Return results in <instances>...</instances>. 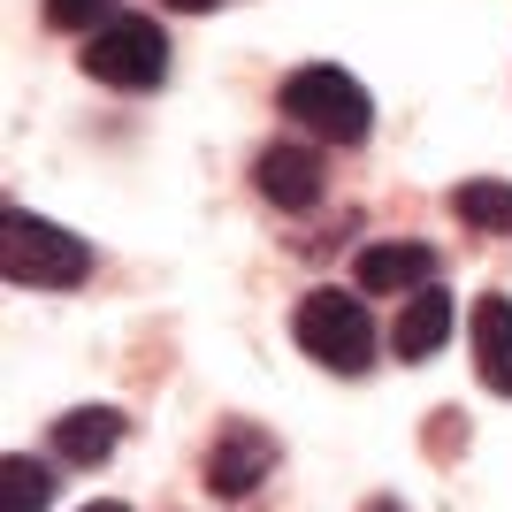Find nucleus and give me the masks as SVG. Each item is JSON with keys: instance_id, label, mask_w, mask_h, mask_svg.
<instances>
[{"instance_id": "f257e3e1", "label": "nucleus", "mask_w": 512, "mask_h": 512, "mask_svg": "<svg viewBox=\"0 0 512 512\" xmlns=\"http://www.w3.org/2000/svg\"><path fill=\"white\" fill-rule=\"evenodd\" d=\"M276 107L306 130V138H321V146H360L367 130H375V100H367V85L352 77V69H337V62L291 69V77L276 85Z\"/></svg>"}, {"instance_id": "f03ea898", "label": "nucleus", "mask_w": 512, "mask_h": 512, "mask_svg": "<svg viewBox=\"0 0 512 512\" xmlns=\"http://www.w3.org/2000/svg\"><path fill=\"white\" fill-rule=\"evenodd\" d=\"M0 276L16 291H69L92 276V245L31 207H8L0 214Z\"/></svg>"}, {"instance_id": "7ed1b4c3", "label": "nucleus", "mask_w": 512, "mask_h": 512, "mask_svg": "<svg viewBox=\"0 0 512 512\" xmlns=\"http://www.w3.org/2000/svg\"><path fill=\"white\" fill-rule=\"evenodd\" d=\"M291 337L306 344V360H321L329 375H367L375 367V314L352 291H306L291 306Z\"/></svg>"}, {"instance_id": "20e7f679", "label": "nucleus", "mask_w": 512, "mask_h": 512, "mask_svg": "<svg viewBox=\"0 0 512 512\" xmlns=\"http://www.w3.org/2000/svg\"><path fill=\"white\" fill-rule=\"evenodd\" d=\"M85 77L92 85H115V92H153L161 77H169V31L146 16H115L107 31H92L85 39Z\"/></svg>"}, {"instance_id": "39448f33", "label": "nucleus", "mask_w": 512, "mask_h": 512, "mask_svg": "<svg viewBox=\"0 0 512 512\" xmlns=\"http://www.w3.org/2000/svg\"><path fill=\"white\" fill-rule=\"evenodd\" d=\"M268 474H276V436L260 421H230L222 436H214L207 451V490L222 497V505H245V497L268 490Z\"/></svg>"}, {"instance_id": "423d86ee", "label": "nucleus", "mask_w": 512, "mask_h": 512, "mask_svg": "<svg viewBox=\"0 0 512 512\" xmlns=\"http://www.w3.org/2000/svg\"><path fill=\"white\" fill-rule=\"evenodd\" d=\"M352 276H360L367 299H398V291H436V253H428L421 237H383V245H367L352 260Z\"/></svg>"}, {"instance_id": "0eeeda50", "label": "nucleus", "mask_w": 512, "mask_h": 512, "mask_svg": "<svg viewBox=\"0 0 512 512\" xmlns=\"http://www.w3.org/2000/svg\"><path fill=\"white\" fill-rule=\"evenodd\" d=\"M253 184H260V199H268V207H283V214L321 207V161H314L306 146H260Z\"/></svg>"}, {"instance_id": "6e6552de", "label": "nucleus", "mask_w": 512, "mask_h": 512, "mask_svg": "<svg viewBox=\"0 0 512 512\" xmlns=\"http://www.w3.org/2000/svg\"><path fill=\"white\" fill-rule=\"evenodd\" d=\"M474 375H482V390L512 398V299L505 291L474 299Z\"/></svg>"}, {"instance_id": "1a4fd4ad", "label": "nucleus", "mask_w": 512, "mask_h": 512, "mask_svg": "<svg viewBox=\"0 0 512 512\" xmlns=\"http://www.w3.org/2000/svg\"><path fill=\"white\" fill-rule=\"evenodd\" d=\"M123 413L115 406H77V413H62V421H54V459H62V467H100L107 451L123 444Z\"/></svg>"}, {"instance_id": "9d476101", "label": "nucleus", "mask_w": 512, "mask_h": 512, "mask_svg": "<svg viewBox=\"0 0 512 512\" xmlns=\"http://www.w3.org/2000/svg\"><path fill=\"white\" fill-rule=\"evenodd\" d=\"M444 337H451V299L444 291H413L406 314H398V329H390L398 360H428V352H444Z\"/></svg>"}, {"instance_id": "9b49d317", "label": "nucleus", "mask_w": 512, "mask_h": 512, "mask_svg": "<svg viewBox=\"0 0 512 512\" xmlns=\"http://www.w3.org/2000/svg\"><path fill=\"white\" fill-rule=\"evenodd\" d=\"M451 207H459V222H467V230L512 237V184H505V176H474V184H459V192H451Z\"/></svg>"}, {"instance_id": "f8f14e48", "label": "nucleus", "mask_w": 512, "mask_h": 512, "mask_svg": "<svg viewBox=\"0 0 512 512\" xmlns=\"http://www.w3.org/2000/svg\"><path fill=\"white\" fill-rule=\"evenodd\" d=\"M46 497H54V474H46V459H31V451H8V459H0V512H46Z\"/></svg>"}, {"instance_id": "ddd939ff", "label": "nucleus", "mask_w": 512, "mask_h": 512, "mask_svg": "<svg viewBox=\"0 0 512 512\" xmlns=\"http://www.w3.org/2000/svg\"><path fill=\"white\" fill-rule=\"evenodd\" d=\"M46 23H54V31H107V23H115V0H46Z\"/></svg>"}, {"instance_id": "4468645a", "label": "nucleus", "mask_w": 512, "mask_h": 512, "mask_svg": "<svg viewBox=\"0 0 512 512\" xmlns=\"http://www.w3.org/2000/svg\"><path fill=\"white\" fill-rule=\"evenodd\" d=\"M169 8H184V16H207V8H222V0H169Z\"/></svg>"}, {"instance_id": "2eb2a0df", "label": "nucleus", "mask_w": 512, "mask_h": 512, "mask_svg": "<svg viewBox=\"0 0 512 512\" xmlns=\"http://www.w3.org/2000/svg\"><path fill=\"white\" fill-rule=\"evenodd\" d=\"M367 512H406V505H398V497H375V505H367Z\"/></svg>"}, {"instance_id": "dca6fc26", "label": "nucleus", "mask_w": 512, "mask_h": 512, "mask_svg": "<svg viewBox=\"0 0 512 512\" xmlns=\"http://www.w3.org/2000/svg\"><path fill=\"white\" fill-rule=\"evenodd\" d=\"M85 512H130V505H115V497H100V505H85Z\"/></svg>"}]
</instances>
